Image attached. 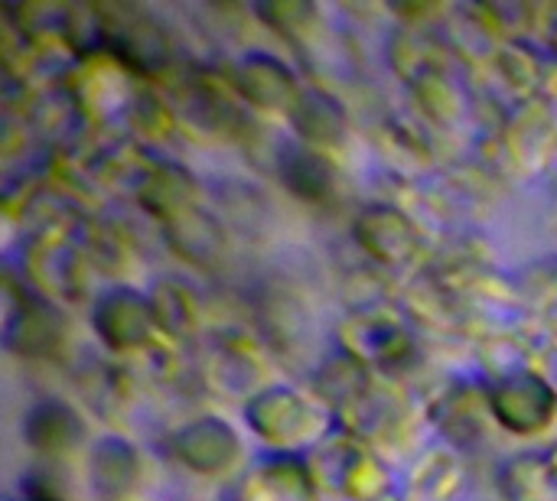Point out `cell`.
Wrapping results in <instances>:
<instances>
[{"label":"cell","instance_id":"6da1fadb","mask_svg":"<svg viewBox=\"0 0 557 501\" xmlns=\"http://www.w3.org/2000/svg\"><path fill=\"white\" fill-rule=\"evenodd\" d=\"M160 88L173 104L180 134L202 143H232L251 134V111L219 65L180 62Z\"/></svg>","mask_w":557,"mask_h":501},{"label":"cell","instance_id":"7a4b0ae2","mask_svg":"<svg viewBox=\"0 0 557 501\" xmlns=\"http://www.w3.org/2000/svg\"><path fill=\"white\" fill-rule=\"evenodd\" d=\"M101 49L127 65L140 82L160 85L183 59L176 55L173 29L140 3H98Z\"/></svg>","mask_w":557,"mask_h":501},{"label":"cell","instance_id":"3957f363","mask_svg":"<svg viewBox=\"0 0 557 501\" xmlns=\"http://www.w3.org/2000/svg\"><path fill=\"white\" fill-rule=\"evenodd\" d=\"M78 228H49L26 235L23 241V280L62 310L82 306L88 300V280L95 274L85 258Z\"/></svg>","mask_w":557,"mask_h":501},{"label":"cell","instance_id":"277c9868","mask_svg":"<svg viewBox=\"0 0 557 501\" xmlns=\"http://www.w3.org/2000/svg\"><path fill=\"white\" fill-rule=\"evenodd\" d=\"M248 430L274 453L297 456L304 447H317L330 434V414L313 394L287 385H268L242 408Z\"/></svg>","mask_w":557,"mask_h":501},{"label":"cell","instance_id":"5b68a950","mask_svg":"<svg viewBox=\"0 0 557 501\" xmlns=\"http://www.w3.org/2000/svg\"><path fill=\"white\" fill-rule=\"evenodd\" d=\"M62 85L91 130H124L144 82L111 52L98 49L91 55L75 59L65 68Z\"/></svg>","mask_w":557,"mask_h":501},{"label":"cell","instance_id":"8992f818","mask_svg":"<svg viewBox=\"0 0 557 501\" xmlns=\"http://www.w3.org/2000/svg\"><path fill=\"white\" fill-rule=\"evenodd\" d=\"M7 316H3V346L23 362L59 365L69 355V323L62 306L39 297L26 280L16 284L13 271L3 280Z\"/></svg>","mask_w":557,"mask_h":501},{"label":"cell","instance_id":"52a82bcc","mask_svg":"<svg viewBox=\"0 0 557 501\" xmlns=\"http://www.w3.org/2000/svg\"><path fill=\"white\" fill-rule=\"evenodd\" d=\"M339 352L369 365L372 372H392L414 359L411 323L392 306H362L349 313L339 329Z\"/></svg>","mask_w":557,"mask_h":501},{"label":"cell","instance_id":"ba28073f","mask_svg":"<svg viewBox=\"0 0 557 501\" xmlns=\"http://www.w3.org/2000/svg\"><path fill=\"white\" fill-rule=\"evenodd\" d=\"M356 248L379 267L398 271L424 258V228L421 222L395 202H369L352 215Z\"/></svg>","mask_w":557,"mask_h":501},{"label":"cell","instance_id":"9c48e42d","mask_svg":"<svg viewBox=\"0 0 557 501\" xmlns=\"http://www.w3.org/2000/svg\"><path fill=\"white\" fill-rule=\"evenodd\" d=\"M91 333L114 359H134L160 339L150 297L127 284H114L95 297Z\"/></svg>","mask_w":557,"mask_h":501},{"label":"cell","instance_id":"30bf717a","mask_svg":"<svg viewBox=\"0 0 557 501\" xmlns=\"http://www.w3.org/2000/svg\"><path fill=\"white\" fill-rule=\"evenodd\" d=\"M219 68L228 78V85L235 88V95L242 98V104L258 114H284L287 117L304 91V82L287 65V59L264 52V49H248Z\"/></svg>","mask_w":557,"mask_h":501},{"label":"cell","instance_id":"8fae6325","mask_svg":"<svg viewBox=\"0 0 557 501\" xmlns=\"http://www.w3.org/2000/svg\"><path fill=\"white\" fill-rule=\"evenodd\" d=\"M264 352L261 342L242 329H215L206 339L202 355V378L222 398H245L251 401L264 391Z\"/></svg>","mask_w":557,"mask_h":501},{"label":"cell","instance_id":"7c38bea8","mask_svg":"<svg viewBox=\"0 0 557 501\" xmlns=\"http://www.w3.org/2000/svg\"><path fill=\"white\" fill-rule=\"evenodd\" d=\"M490 411L499 430L512 437H542L555 424L557 394L535 368H525L490 385Z\"/></svg>","mask_w":557,"mask_h":501},{"label":"cell","instance_id":"4fadbf2b","mask_svg":"<svg viewBox=\"0 0 557 501\" xmlns=\"http://www.w3.org/2000/svg\"><path fill=\"white\" fill-rule=\"evenodd\" d=\"M170 453L173 460L202 479H222L242 463V437L238 430L215 414H202L196 421H186L170 434Z\"/></svg>","mask_w":557,"mask_h":501},{"label":"cell","instance_id":"5bb4252c","mask_svg":"<svg viewBox=\"0 0 557 501\" xmlns=\"http://www.w3.org/2000/svg\"><path fill=\"white\" fill-rule=\"evenodd\" d=\"M512 176H539L557 153V111L548 101L516 108L496 134Z\"/></svg>","mask_w":557,"mask_h":501},{"label":"cell","instance_id":"9a60e30c","mask_svg":"<svg viewBox=\"0 0 557 501\" xmlns=\"http://www.w3.org/2000/svg\"><path fill=\"white\" fill-rule=\"evenodd\" d=\"M127 196L147 218H153L157 225H166L170 218L199 205V183L183 163L147 153Z\"/></svg>","mask_w":557,"mask_h":501},{"label":"cell","instance_id":"2e32d148","mask_svg":"<svg viewBox=\"0 0 557 501\" xmlns=\"http://www.w3.org/2000/svg\"><path fill=\"white\" fill-rule=\"evenodd\" d=\"M548 65L552 59H545L542 49L532 46L529 39H506L480 75L486 82V95L506 101L509 111H516L542 98Z\"/></svg>","mask_w":557,"mask_h":501},{"label":"cell","instance_id":"e0dca14e","mask_svg":"<svg viewBox=\"0 0 557 501\" xmlns=\"http://www.w3.org/2000/svg\"><path fill=\"white\" fill-rule=\"evenodd\" d=\"M428 417L437 424L447 447H454V450L480 447L493 424L490 388H480L470 381H450L431 398Z\"/></svg>","mask_w":557,"mask_h":501},{"label":"cell","instance_id":"ac0fdd59","mask_svg":"<svg viewBox=\"0 0 557 501\" xmlns=\"http://www.w3.org/2000/svg\"><path fill=\"white\" fill-rule=\"evenodd\" d=\"M287 124H290L297 143L320 150L326 156H336L346 147L349 130H352L343 98L323 85H304L297 104L287 114Z\"/></svg>","mask_w":557,"mask_h":501},{"label":"cell","instance_id":"d6986e66","mask_svg":"<svg viewBox=\"0 0 557 501\" xmlns=\"http://www.w3.org/2000/svg\"><path fill=\"white\" fill-rule=\"evenodd\" d=\"M431 26H434L437 39L444 42V49L476 72H483L490 65V59L496 55V49L506 42L499 36V29L493 26L483 3H470V7L441 3L437 20Z\"/></svg>","mask_w":557,"mask_h":501},{"label":"cell","instance_id":"ffe728a7","mask_svg":"<svg viewBox=\"0 0 557 501\" xmlns=\"http://www.w3.org/2000/svg\"><path fill=\"white\" fill-rule=\"evenodd\" d=\"M160 238L170 248L173 258H180L183 264L196 267V271H215L225 264L228 258V228L222 225V218L202 205H193L189 212L170 218L166 225H160Z\"/></svg>","mask_w":557,"mask_h":501},{"label":"cell","instance_id":"44dd1931","mask_svg":"<svg viewBox=\"0 0 557 501\" xmlns=\"http://www.w3.org/2000/svg\"><path fill=\"white\" fill-rule=\"evenodd\" d=\"M277 179L281 186L304 205H313V209H330L336 199H339V186H343V176H339V166L333 156L320 153V150H310L304 143H284L277 150Z\"/></svg>","mask_w":557,"mask_h":501},{"label":"cell","instance_id":"7402d4cb","mask_svg":"<svg viewBox=\"0 0 557 501\" xmlns=\"http://www.w3.org/2000/svg\"><path fill=\"white\" fill-rule=\"evenodd\" d=\"M20 434H23V443L36 456H42V460H65V456H72L85 443L88 427H85L78 408H72L69 401L42 398V401L26 408Z\"/></svg>","mask_w":557,"mask_h":501},{"label":"cell","instance_id":"603a6c76","mask_svg":"<svg viewBox=\"0 0 557 501\" xmlns=\"http://www.w3.org/2000/svg\"><path fill=\"white\" fill-rule=\"evenodd\" d=\"M88 479L104 501H131L144 483V456L127 437L104 434L88 447Z\"/></svg>","mask_w":557,"mask_h":501},{"label":"cell","instance_id":"cb8c5ba5","mask_svg":"<svg viewBox=\"0 0 557 501\" xmlns=\"http://www.w3.org/2000/svg\"><path fill=\"white\" fill-rule=\"evenodd\" d=\"M320 496L310 463L284 453L261 460L238 489V501H320Z\"/></svg>","mask_w":557,"mask_h":501},{"label":"cell","instance_id":"d4e9b609","mask_svg":"<svg viewBox=\"0 0 557 501\" xmlns=\"http://www.w3.org/2000/svg\"><path fill=\"white\" fill-rule=\"evenodd\" d=\"M372 140L382 153V160L398 170L401 176L414 179L434 170L437 163V150L431 140V127L424 121H411L401 114H388L375 124Z\"/></svg>","mask_w":557,"mask_h":501},{"label":"cell","instance_id":"484cf974","mask_svg":"<svg viewBox=\"0 0 557 501\" xmlns=\"http://www.w3.org/2000/svg\"><path fill=\"white\" fill-rule=\"evenodd\" d=\"M411 104L418 111V121H424L431 130H457L467 114L473 111L470 91L454 78L450 65H441L408 85Z\"/></svg>","mask_w":557,"mask_h":501},{"label":"cell","instance_id":"4316f807","mask_svg":"<svg viewBox=\"0 0 557 501\" xmlns=\"http://www.w3.org/2000/svg\"><path fill=\"white\" fill-rule=\"evenodd\" d=\"M405 306L418 323L437 333H467L463 297L450 290L444 280H437L428 267H421L418 277L405 287Z\"/></svg>","mask_w":557,"mask_h":501},{"label":"cell","instance_id":"83f0119b","mask_svg":"<svg viewBox=\"0 0 557 501\" xmlns=\"http://www.w3.org/2000/svg\"><path fill=\"white\" fill-rule=\"evenodd\" d=\"M147 297H150L153 320H157V329H160L163 339L183 346V342L199 336V329H202V303H199V297H196V290L189 284H183L180 277H160Z\"/></svg>","mask_w":557,"mask_h":501},{"label":"cell","instance_id":"f1b7e54d","mask_svg":"<svg viewBox=\"0 0 557 501\" xmlns=\"http://www.w3.org/2000/svg\"><path fill=\"white\" fill-rule=\"evenodd\" d=\"M78 238H82V248H85V258L91 264L95 274H104V277H124L134 261H137V241L134 235L114 222V218H101V215H88L85 225L78 228Z\"/></svg>","mask_w":557,"mask_h":501},{"label":"cell","instance_id":"f546056e","mask_svg":"<svg viewBox=\"0 0 557 501\" xmlns=\"http://www.w3.org/2000/svg\"><path fill=\"white\" fill-rule=\"evenodd\" d=\"M75 385H78L85 408L104 421V417H117L131 404L137 378L121 359H108V362H95V365L82 368Z\"/></svg>","mask_w":557,"mask_h":501},{"label":"cell","instance_id":"4dcf8cb0","mask_svg":"<svg viewBox=\"0 0 557 501\" xmlns=\"http://www.w3.org/2000/svg\"><path fill=\"white\" fill-rule=\"evenodd\" d=\"M499 501H557V479L548 450H529L509 456L496 473Z\"/></svg>","mask_w":557,"mask_h":501},{"label":"cell","instance_id":"1f68e13d","mask_svg":"<svg viewBox=\"0 0 557 501\" xmlns=\"http://www.w3.org/2000/svg\"><path fill=\"white\" fill-rule=\"evenodd\" d=\"M467 483V466L460 450L454 447H431L418 456L408 476V489L418 501H454Z\"/></svg>","mask_w":557,"mask_h":501},{"label":"cell","instance_id":"d6a6232c","mask_svg":"<svg viewBox=\"0 0 557 501\" xmlns=\"http://www.w3.org/2000/svg\"><path fill=\"white\" fill-rule=\"evenodd\" d=\"M124 130L147 150H157L160 143L173 140L180 134V124H176V114H173V104L170 98L163 95L160 85H150L144 82L137 98H134V108L127 114V124Z\"/></svg>","mask_w":557,"mask_h":501},{"label":"cell","instance_id":"836d02e7","mask_svg":"<svg viewBox=\"0 0 557 501\" xmlns=\"http://www.w3.org/2000/svg\"><path fill=\"white\" fill-rule=\"evenodd\" d=\"M545 46H548L552 59L557 62V7H552V23H548V33H545Z\"/></svg>","mask_w":557,"mask_h":501},{"label":"cell","instance_id":"e575fe53","mask_svg":"<svg viewBox=\"0 0 557 501\" xmlns=\"http://www.w3.org/2000/svg\"><path fill=\"white\" fill-rule=\"evenodd\" d=\"M548 463H552V473H555V479H557V443L548 450Z\"/></svg>","mask_w":557,"mask_h":501},{"label":"cell","instance_id":"d590c367","mask_svg":"<svg viewBox=\"0 0 557 501\" xmlns=\"http://www.w3.org/2000/svg\"><path fill=\"white\" fill-rule=\"evenodd\" d=\"M379 501H408L405 496H398V492H388V496H382Z\"/></svg>","mask_w":557,"mask_h":501},{"label":"cell","instance_id":"8d00e7d4","mask_svg":"<svg viewBox=\"0 0 557 501\" xmlns=\"http://www.w3.org/2000/svg\"><path fill=\"white\" fill-rule=\"evenodd\" d=\"M555 316H557V306H555Z\"/></svg>","mask_w":557,"mask_h":501}]
</instances>
